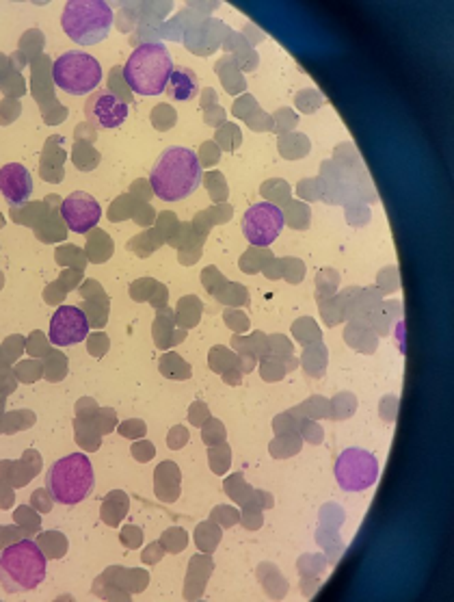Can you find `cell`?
I'll return each mask as SVG.
<instances>
[{
  "label": "cell",
  "mask_w": 454,
  "mask_h": 602,
  "mask_svg": "<svg viewBox=\"0 0 454 602\" xmlns=\"http://www.w3.org/2000/svg\"><path fill=\"white\" fill-rule=\"evenodd\" d=\"M151 191L162 202H180L201 184V162L190 147L173 145L156 158L149 171Z\"/></svg>",
  "instance_id": "cell-1"
},
{
  "label": "cell",
  "mask_w": 454,
  "mask_h": 602,
  "mask_svg": "<svg viewBox=\"0 0 454 602\" xmlns=\"http://www.w3.org/2000/svg\"><path fill=\"white\" fill-rule=\"evenodd\" d=\"M46 555L33 540L11 542L0 555V585L7 594L33 592L46 579Z\"/></svg>",
  "instance_id": "cell-2"
},
{
  "label": "cell",
  "mask_w": 454,
  "mask_h": 602,
  "mask_svg": "<svg viewBox=\"0 0 454 602\" xmlns=\"http://www.w3.org/2000/svg\"><path fill=\"white\" fill-rule=\"evenodd\" d=\"M173 59L160 42H147L134 48L123 67L128 87L139 95H160L169 85Z\"/></svg>",
  "instance_id": "cell-3"
},
{
  "label": "cell",
  "mask_w": 454,
  "mask_h": 602,
  "mask_svg": "<svg viewBox=\"0 0 454 602\" xmlns=\"http://www.w3.org/2000/svg\"><path fill=\"white\" fill-rule=\"evenodd\" d=\"M95 485L91 459L82 453H70L54 461L46 474V492L54 503L78 505L85 501Z\"/></svg>",
  "instance_id": "cell-4"
},
{
  "label": "cell",
  "mask_w": 454,
  "mask_h": 602,
  "mask_svg": "<svg viewBox=\"0 0 454 602\" xmlns=\"http://www.w3.org/2000/svg\"><path fill=\"white\" fill-rule=\"evenodd\" d=\"M61 26L72 42L95 46L111 35L113 9L104 0H70L65 3Z\"/></svg>",
  "instance_id": "cell-5"
},
{
  "label": "cell",
  "mask_w": 454,
  "mask_h": 602,
  "mask_svg": "<svg viewBox=\"0 0 454 602\" xmlns=\"http://www.w3.org/2000/svg\"><path fill=\"white\" fill-rule=\"evenodd\" d=\"M52 80L59 89L72 95L93 93L102 83V65L89 52H63L52 65Z\"/></svg>",
  "instance_id": "cell-6"
},
{
  "label": "cell",
  "mask_w": 454,
  "mask_h": 602,
  "mask_svg": "<svg viewBox=\"0 0 454 602\" xmlns=\"http://www.w3.org/2000/svg\"><path fill=\"white\" fill-rule=\"evenodd\" d=\"M336 479L344 492H366L379 479V459L366 448H344L336 461Z\"/></svg>",
  "instance_id": "cell-7"
},
{
  "label": "cell",
  "mask_w": 454,
  "mask_h": 602,
  "mask_svg": "<svg viewBox=\"0 0 454 602\" xmlns=\"http://www.w3.org/2000/svg\"><path fill=\"white\" fill-rule=\"evenodd\" d=\"M286 226L283 213L279 206L270 202H257L251 208H247L242 217V234L255 248H268L277 241Z\"/></svg>",
  "instance_id": "cell-8"
},
{
  "label": "cell",
  "mask_w": 454,
  "mask_h": 602,
  "mask_svg": "<svg viewBox=\"0 0 454 602\" xmlns=\"http://www.w3.org/2000/svg\"><path fill=\"white\" fill-rule=\"evenodd\" d=\"M89 336V319L87 314L76 306H61L50 319L48 338L57 347L78 345Z\"/></svg>",
  "instance_id": "cell-9"
},
{
  "label": "cell",
  "mask_w": 454,
  "mask_h": 602,
  "mask_svg": "<svg viewBox=\"0 0 454 602\" xmlns=\"http://www.w3.org/2000/svg\"><path fill=\"white\" fill-rule=\"evenodd\" d=\"M61 217L65 226L76 234H87L102 219V208L93 195L85 191H76L61 202Z\"/></svg>",
  "instance_id": "cell-10"
},
{
  "label": "cell",
  "mask_w": 454,
  "mask_h": 602,
  "mask_svg": "<svg viewBox=\"0 0 454 602\" xmlns=\"http://www.w3.org/2000/svg\"><path fill=\"white\" fill-rule=\"evenodd\" d=\"M85 117L95 128L113 130L128 119V106L111 91H93L85 104Z\"/></svg>",
  "instance_id": "cell-11"
},
{
  "label": "cell",
  "mask_w": 454,
  "mask_h": 602,
  "mask_svg": "<svg viewBox=\"0 0 454 602\" xmlns=\"http://www.w3.org/2000/svg\"><path fill=\"white\" fill-rule=\"evenodd\" d=\"M0 193L11 206H22L33 195V176L20 162L0 167Z\"/></svg>",
  "instance_id": "cell-12"
},
{
  "label": "cell",
  "mask_w": 454,
  "mask_h": 602,
  "mask_svg": "<svg viewBox=\"0 0 454 602\" xmlns=\"http://www.w3.org/2000/svg\"><path fill=\"white\" fill-rule=\"evenodd\" d=\"M169 95L173 100L177 102H186V100H192L195 95L199 93V80H197V74L190 70V67H184V65H177L171 70V76H169Z\"/></svg>",
  "instance_id": "cell-13"
},
{
  "label": "cell",
  "mask_w": 454,
  "mask_h": 602,
  "mask_svg": "<svg viewBox=\"0 0 454 602\" xmlns=\"http://www.w3.org/2000/svg\"><path fill=\"white\" fill-rule=\"evenodd\" d=\"M128 511V496L121 494V492H115L106 498V503L102 505V520L108 522L111 527H115L119 520L126 516Z\"/></svg>",
  "instance_id": "cell-14"
},
{
  "label": "cell",
  "mask_w": 454,
  "mask_h": 602,
  "mask_svg": "<svg viewBox=\"0 0 454 602\" xmlns=\"http://www.w3.org/2000/svg\"><path fill=\"white\" fill-rule=\"evenodd\" d=\"M160 544L164 546V551L169 553H182L186 549V533L180 529H171L162 535Z\"/></svg>",
  "instance_id": "cell-15"
},
{
  "label": "cell",
  "mask_w": 454,
  "mask_h": 602,
  "mask_svg": "<svg viewBox=\"0 0 454 602\" xmlns=\"http://www.w3.org/2000/svg\"><path fill=\"white\" fill-rule=\"evenodd\" d=\"M59 542H65V538L61 535V533H44V535H39V540H37L39 549L46 551L48 557H61L65 553V551H61V549H57V546H54V544H59Z\"/></svg>",
  "instance_id": "cell-16"
},
{
  "label": "cell",
  "mask_w": 454,
  "mask_h": 602,
  "mask_svg": "<svg viewBox=\"0 0 454 602\" xmlns=\"http://www.w3.org/2000/svg\"><path fill=\"white\" fill-rule=\"evenodd\" d=\"M143 542V531L139 527H126L121 531V544L126 549H139Z\"/></svg>",
  "instance_id": "cell-17"
},
{
  "label": "cell",
  "mask_w": 454,
  "mask_h": 602,
  "mask_svg": "<svg viewBox=\"0 0 454 602\" xmlns=\"http://www.w3.org/2000/svg\"><path fill=\"white\" fill-rule=\"evenodd\" d=\"M195 538H197V546L203 551V553H212L214 549H216V544H218V531L214 529L212 531V535H205V531H203V527L199 525V529H197V533H195Z\"/></svg>",
  "instance_id": "cell-18"
},
{
  "label": "cell",
  "mask_w": 454,
  "mask_h": 602,
  "mask_svg": "<svg viewBox=\"0 0 454 602\" xmlns=\"http://www.w3.org/2000/svg\"><path fill=\"white\" fill-rule=\"evenodd\" d=\"M16 522L24 529V531H37L39 529V518L29 514V507H18L16 511Z\"/></svg>",
  "instance_id": "cell-19"
},
{
  "label": "cell",
  "mask_w": 454,
  "mask_h": 602,
  "mask_svg": "<svg viewBox=\"0 0 454 602\" xmlns=\"http://www.w3.org/2000/svg\"><path fill=\"white\" fill-rule=\"evenodd\" d=\"M242 522H244V527L249 529V531H255V529H260L262 527V514L260 511H255L253 516H249V514H242Z\"/></svg>",
  "instance_id": "cell-20"
},
{
  "label": "cell",
  "mask_w": 454,
  "mask_h": 602,
  "mask_svg": "<svg viewBox=\"0 0 454 602\" xmlns=\"http://www.w3.org/2000/svg\"><path fill=\"white\" fill-rule=\"evenodd\" d=\"M184 437H186V433H184V429H173L171 433H169V446L171 448H180V446H184Z\"/></svg>",
  "instance_id": "cell-21"
},
{
  "label": "cell",
  "mask_w": 454,
  "mask_h": 602,
  "mask_svg": "<svg viewBox=\"0 0 454 602\" xmlns=\"http://www.w3.org/2000/svg\"><path fill=\"white\" fill-rule=\"evenodd\" d=\"M160 557H162V551L158 549V544L154 542V546H151V549H147V551H145V555H143V561H145V564H158V561H160Z\"/></svg>",
  "instance_id": "cell-22"
},
{
  "label": "cell",
  "mask_w": 454,
  "mask_h": 602,
  "mask_svg": "<svg viewBox=\"0 0 454 602\" xmlns=\"http://www.w3.org/2000/svg\"><path fill=\"white\" fill-rule=\"evenodd\" d=\"M132 453H134V457L139 459V461H147V459L151 457V446H149V444H143V446L134 444V446H132Z\"/></svg>",
  "instance_id": "cell-23"
},
{
  "label": "cell",
  "mask_w": 454,
  "mask_h": 602,
  "mask_svg": "<svg viewBox=\"0 0 454 602\" xmlns=\"http://www.w3.org/2000/svg\"><path fill=\"white\" fill-rule=\"evenodd\" d=\"M44 492H46V490H37V492H35V494H33V505L37 503V505H39V511H44V514H46V511H50V503L44 501Z\"/></svg>",
  "instance_id": "cell-24"
},
{
  "label": "cell",
  "mask_w": 454,
  "mask_h": 602,
  "mask_svg": "<svg viewBox=\"0 0 454 602\" xmlns=\"http://www.w3.org/2000/svg\"><path fill=\"white\" fill-rule=\"evenodd\" d=\"M11 542H16V538H13L11 529H9V527H0V546L11 544Z\"/></svg>",
  "instance_id": "cell-25"
}]
</instances>
